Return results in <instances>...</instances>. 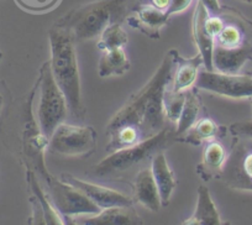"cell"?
Returning a JSON list of instances; mask_svg holds the SVG:
<instances>
[{
    "mask_svg": "<svg viewBox=\"0 0 252 225\" xmlns=\"http://www.w3.org/2000/svg\"><path fill=\"white\" fill-rule=\"evenodd\" d=\"M224 26V20L218 15H209L207 18V21H205V29H207V31L209 32V35L213 36L214 38H217V36L219 35L220 31L222 30Z\"/></svg>",
    "mask_w": 252,
    "mask_h": 225,
    "instance_id": "cell-28",
    "label": "cell"
},
{
    "mask_svg": "<svg viewBox=\"0 0 252 225\" xmlns=\"http://www.w3.org/2000/svg\"><path fill=\"white\" fill-rule=\"evenodd\" d=\"M186 92H173L167 87L163 96V106L167 120L169 123H177L183 109Z\"/></svg>",
    "mask_w": 252,
    "mask_h": 225,
    "instance_id": "cell-24",
    "label": "cell"
},
{
    "mask_svg": "<svg viewBox=\"0 0 252 225\" xmlns=\"http://www.w3.org/2000/svg\"><path fill=\"white\" fill-rule=\"evenodd\" d=\"M38 88H40V101L37 109L38 125L42 135L50 139L56 128L66 120L69 110L66 96L58 87L51 71L50 61L45 62L41 67Z\"/></svg>",
    "mask_w": 252,
    "mask_h": 225,
    "instance_id": "cell-5",
    "label": "cell"
},
{
    "mask_svg": "<svg viewBox=\"0 0 252 225\" xmlns=\"http://www.w3.org/2000/svg\"><path fill=\"white\" fill-rule=\"evenodd\" d=\"M184 225H220V218L218 208L210 195L209 190L205 186H199L198 188L197 208L190 218L183 222Z\"/></svg>",
    "mask_w": 252,
    "mask_h": 225,
    "instance_id": "cell-19",
    "label": "cell"
},
{
    "mask_svg": "<svg viewBox=\"0 0 252 225\" xmlns=\"http://www.w3.org/2000/svg\"><path fill=\"white\" fill-rule=\"evenodd\" d=\"M226 157V150L221 142L215 139L207 141L202 161L197 166V173L199 177L205 182H209L213 178H219Z\"/></svg>",
    "mask_w": 252,
    "mask_h": 225,
    "instance_id": "cell-14",
    "label": "cell"
},
{
    "mask_svg": "<svg viewBox=\"0 0 252 225\" xmlns=\"http://www.w3.org/2000/svg\"><path fill=\"white\" fill-rule=\"evenodd\" d=\"M174 55V72L173 76V92H186L190 89V87L194 86L197 81L198 73H199V67L203 64L202 55L198 53L194 57L190 59H184L179 55L177 50H173Z\"/></svg>",
    "mask_w": 252,
    "mask_h": 225,
    "instance_id": "cell-15",
    "label": "cell"
},
{
    "mask_svg": "<svg viewBox=\"0 0 252 225\" xmlns=\"http://www.w3.org/2000/svg\"><path fill=\"white\" fill-rule=\"evenodd\" d=\"M209 16V10L202 0H198L193 15V38L198 51L202 55L203 64L208 71H214L213 67V51L215 46V38L209 35L205 29V21Z\"/></svg>",
    "mask_w": 252,
    "mask_h": 225,
    "instance_id": "cell-12",
    "label": "cell"
},
{
    "mask_svg": "<svg viewBox=\"0 0 252 225\" xmlns=\"http://www.w3.org/2000/svg\"><path fill=\"white\" fill-rule=\"evenodd\" d=\"M219 178L231 190L252 192V140L241 139L232 147Z\"/></svg>",
    "mask_w": 252,
    "mask_h": 225,
    "instance_id": "cell-8",
    "label": "cell"
},
{
    "mask_svg": "<svg viewBox=\"0 0 252 225\" xmlns=\"http://www.w3.org/2000/svg\"><path fill=\"white\" fill-rule=\"evenodd\" d=\"M232 136L237 139L252 140V120H241L236 122L229 127Z\"/></svg>",
    "mask_w": 252,
    "mask_h": 225,
    "instance_id": "cell-27",
    "label": "cell"
},
{
    "mask_svg": "<svg viewBox=\"0 0 252 225\" xmlns=\"http://www.w3.org/2000/svg\"><path fill=\"white\" fill-rule=\"evenodd\" d=\"M76 224L84 225H141L144 224L140 215L130 207H113L101 209L93 217L83 218Z\"/></svg>",
    "mask_w": 252,
    "mask_h": 225,
    "instance_id": "cell-17",
    "label": "cell"
},
{
    "mask_svg": "<svg viewBox=\"0 0 252 225\" xmlns=\"http://www.w3.org/2000/svg\"><path fill=\"white\" fill-rule=\"evenodd\" d=\"M60 0H16L23 9L32 13H43L51 10L58 4Z\"/></svg>",
    "mask_w": 252,
    "mask_h": 225,
    "instance_id": "cell-26",
    "label": "cell"
},
{
    "mask_svg": "<svg viewBox=\"0 0 252 225\" xmlns=\"http://www.w3.org/2000/svg\"><path fill=\"white\" fill-rule=\"evenodd\" d=\"M96 132L92 127H78L63 122L48 139V151L63 156H81L94 151Z\"/></svg>",
    "mask_w": 252,
    "mask_h": 225,
    "instance_id": "cell-6",
    "label": "cell"
},
{
    "mask_svg": "<svg viewBox=\"0 0 252 225\" xmlns=\"http://www.w3.org/2000/svg\"><path fill=\"white\" fill-rule=\"evenodd\" d=\"M252 59V47L241 45L239 47H224L215 43L213 51L214 71L222 73H239L244 64Z\"/></svg>",
    "mask_w": 252,
    "mask_h": 225,
    "instance_id": "cell-13",
    "label": "cell"
},
{
    "mask_svg": "<svg viewBox=\"0 0 252 225\" xmlns=\"http://www.w3.org/2000/svg\"><path fill=\"white\" fill-rule=\"evenodd\" d=\"M47 187L50 190L51 200L55 205L56 210L64 219L71 220L73 215H94L100 212V208L92 202L82 191L74 186L56 180L52 176L47 175L45 177Z\"/></svg>",
    "mask_w": 252,
    "mask_h": 225,
    "instance_id": "cell-7",
    "label": "cell"
},
{
    "mask_svg": "<svg viewBox=\"0 0 252 225\" xmlns=\"http://www.w3.org/2000/svg\"><path fill=\"white\" fill-rule=\"evenodd\" d=\"M169 1L171 0H152V4H154L156 8L161 9V10H167L169 5Z\"/></svg>",
    "mask_w": 252,
    "mask_h": 225,
    "instance_id": "cell-32",
    "label": "cell"
},
{
    "mask_svg": "<svg viewBox=\"0 0 252 225\" xmlns=\"http://www.w3.org/2000/svg\"><path fill=\"white\" fill-rule=\"evenodd\" d=\"M48 38L51 46L50 64L53 77L66 96L72 115L82 118L84 115V108L82 103L76 41L68 31L55 25L48 32Z\"/></svg>",
    "mask_w": 252,
    "mask_h": 225,
    "instance_id": "cell-2",
    "label": "cell"
},
{
    "mask_svg": "<svg viewBox=\"0 0 252 225\" xmlns=\"http://www.w3.org/2000/svg\"><path fill=\"white\" fill-rule=\"evenodd\" d=\"M151 171L154 175L155 182L158 188L159 197H161V204L163 207L169 204L173 191L176 188L177 182L174 177L173 171L171 170L168 162H167L166 155L162 151L157 152L151 160Z\"/></svg>",
    "mask_w": 252,
    "mask_h": 225,
    "instance_id": "cell-18",
    "label": "cell"
},
{
    "mask_svg": "<svg viewBox=\"0 0 252 225\" xmlns=\"http://www.w3.org/2000/svg\"><path fill=\"white\" fill-rule=\"evenodd\" d=\"M242 3H246V4H252V0H240Z\"/></svg>",
    "mask_w": 252,
    "mask_h": 225,
    "instance_id": "cell-33",
    "label": "cell"
},
{
    "mask_svg": "<svg viewBox=\"0 0 252 225\" xmlns=\"http://www.w3.org/2000/svg\"><path fill=\"white\" fill-rule=\"evenodd\" d=\"M1 57H3V55H1V52H0V60H1Z\"/></svg>",
    "mask_w": 252,
    "mask_h": 225,
    "instance_id": "cell-34",
    "label": "cell"
},
{
    "mask_svg": "<svg viewBox=\"0 0 252 225\" xmlns=\"http://www.w3.org/2000/svg\"><path fill=\"white\" fill-rule=\"evenodd\" d=\"M250 100H251V105H252V96H251V98H250Z\"/></svg>",
    "mask_w": 252,
    "mask_h": 225,
    "instance_id": "cell-35",
    "label": "cell"
},
{
    "mask_svg": "<svg viewBox=\"0 0 252 225\" xmlns=\"http://www.w3.org/2000/svg\"><path fill=\"white\" fill-rule=\"evenodd\" d=\"M204 5L207 6L208 10L214 14H219L221 11V5H220L219 0H202Z\"/></svg>",
    "mask_w": 252,
    "mask_h": 225,
    "instance_id": "cell-31",
    "label": "cell"
},
{
    "mask_svg": "<svg viewBox=\"0 0 252 225\" xmlns=\"http://www.w3.org/2000/svg\"><path fill=\"white\" fill-rule=\"evenodd\" d=\"M195 88L227 98L242 99L252 96V77L239 73H222L215 71H199Z\"/></svg>",
    "mask_w": 252,
    "mask_h": 225,
    "instance_id": "cell-9",
    "label": "cell"
},
{
    "mask_svg": "<svg viewBox=\"0 0 252 225\" xmlns=\"http://www.w3.org/2000/svg\"><path fill=\"white\" fill-rule=\"evenodd\" d=\"M220 135V127L209 118L198 119L190 129L184 134L177 136V141L186 142L190 145H200L205 141L215 139Z\"/></svg>",
    "mask_w": 252,
    "mask_h": 225,
    "instance_id": "cell-21",
    "label": "cell"
},
{
    "mask_svg": "<svg viewBox=\"0 0 252 225\" xmlns=\"http://www.w3.org/2000/svg\"><path fill=\"white\" fill-rule=\"evenodd\" d=\"M169 15L166 10L156 8L154 4H142L131 11L126 21L131 28L137 29L151 38L158 40L161 29L167 25Z\"/></svg>",
    "mask_w": 252,
    "mask_h": 225,
    "instance_id": "cell-11",
    "label": "cell"
},
{
    "mask_svg": "<svg viewBox=\"0 0 252 225\" xmlns=\"http://www.w3.org/2000/svg\"><path fill=\"white\" fill-rule=\"evenodd\" d=\"M200 99L195 91L193 89H188L186 91V99H184L183 109L179 115V119L177 122L176 132L177 136L184 134L188 129L193 127L195 122L199 118L200 113Z\"/></svg>",
    "mask_w": 252,
    "mask_h": 225,
    "instance_id": "cell-22",
    "label": "cell"
},
{
    "mask_svg": "<svg viewBox=\"0 0 252 225\" xmlns=\"http://www.w3.org/2000/svg\"><path fill=\"white\" fill-rule=\"evenodd\" d=\"M132 0H98L84 4L56 21L55 26L68 31L74 41L99 37L106 26L126 18Z\"/></svg>",
    "mask_w": 252,
    "mask_h": 225,
    "instance_id": "cell-4",
    "label": "cell"
},
{
    "mask_svg": "<svg viewBox=\"0 0 252 225\" xmlns=\"http://www.w3.org/2000/svg\"><path fill=\"white\" fill-rule=\"evenodd\" d=\"M192 3H193V0H171L166 13L168 14L169 16L174 15V14L183 13L184 10H187V9L190 6V4Z\"/></svg>",
    "mask_w": 252,
    "mask_h": 225,
    "instance_id": "cell-29",
    "label": "cell"
},
{
    "mask_svg": "<svg viewBox=\"0 0 252 225\" xmlns=\"http://www.w3.org/2000/svg\"><path fill=\"white\" fill-rule=\"evenodd\" d=\"M215 40L218 45L224 47H239L245 43V36L239 26L235 24H226Z\"/></svg>",
    "mask_w": 252,
    "mask_h": 225,
    "instance_id": "cell-25",
    "label": "cell"
},
{
    "mask_svg": "<svg viewBox=\"0 0 252 225\" xmlns=\"http://www.w3.org/2000/svg\"><path fill=\"white\" fill-rule=\"evenodd\" d=\"M130 69V61L124 47L103 51L98 64L99 76L105 78L111 76H121Z\"/></svg>",
    "mask_w": 252,
    "mask_h": 225,
    "instance_id": "cell-20",
    "label": "cell"
},
{
    "mask_svg": "<svg viewBox=\"0 0 252 225\" xmlns=\"http://www.w3.org/2000/svg\"><path fill=\"white\" fill-rule=\"evenodd\" d=\"M174 55L168 51L161 64L146 86L142 87L120 110L114 115L106 127L110 132L120 127H132L140 132L142 140L154 136L167 127L163 96L173 78Z\"/></svg>",
    "mask_w": 252,
    "mask_h": 225,
    "instance_id": "cell-1",
    "label": "cell"
},
{
    "mask_svg": "<svg viewBox=\"0 0 252 225\" xmlns=\"http://www.w3.org/2000/svg\"><path fill=\"white\" fill-rule=\"evenodd\" d=\"M9 100H10V94H9L8 88L3 82H0V119L3 117V113L5 111L6 106H8Z\"/></svg>",
    "mask_w": 252,
    "mask_h": 225,
    "instance_id": "cell-30",
    "label": "cell"
},
{
    "mask_svg": "<svg viewBox=\"0 0 252 225\" xmlns=\"http://www.w3.org/2000/svg\"><path fill=\"white\" fill-rule=\"evenodd\" d=\"M134 191L135 198L140 204L151 212H158L162 205L161 197L151 168L147 166L140 168L134 178Z\"/></svg>",
    "mask_w": 252,
    "mask_h": 225,
    "instance_id": "cell-16",
    "label": "cell"
},
{
    "mask_svg": "<svg viewBox=\"0 0 252 225\" xmlns=\"http://www.w3.org/2000/svg\"><path fill=\"white\" fill-rule=\"evenodd\" d=\"M127 35L124 31L120 23H114L106 26L99 35L98 48L100 51L111 50L116 47H124L127 43Z\"/></svg>",
    "mask_w": 252,
    "mask_h": 225,
    "instance_id": "cell-23",
    "label": "cell"
},
{
    "mask_svg": "<svg viewBox=\"0 0 252 225\" xmlns=\"http://www.w3.org/2000/svg\"><path fill=\"white\" fill-rule=\"evenodd\" d=\"M174 141H177L176 128L167 125L154 136L141 140L131 146L111 151L109 156L93 167L92 173L94 177L106 180L125 178L131 171L146 166V161L152 160L157 152L168 147Z\"/></svg>",
    "mask_w": 252,
    "mask_h": 225,
    "instance_id": "cell-3",
    "label": "cell"
},
{
    "mask_svg": "<svg viewBox=\"0 0 252 225\" xmlns=\"http://www.w3.org/2000/svg\"><path fill=\"white\" fill-rule=\"evenodd\" d=\"M62 180L78 188L79 191H82L100 209L113 207H130L135 202L134 198L125 194V193H121L119 191L113 190V188H108L105 186L95 185V183L79 180V178L74 177L72 175L64 173V175H62Z\"/></svg>",
    "mask_w": 252,
    "mask_h": 225,
    "instance_id": "cell-10",
    "label": "cell"
}]
</instances>
